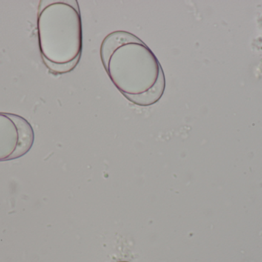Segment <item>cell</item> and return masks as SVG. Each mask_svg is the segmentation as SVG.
Listing matches in <instances>:
<instances>
[{
    "mask_svg": "<svg viewBox=\"0 0 262 262\" xmlns=\"http://www.w3.org/2000/svg\"><path fill=\"white\" fill-rule=\"evenodd\" d=\"M100 52L109 78L130 103L150 106L160 101L166 89L164 72L140 38L127 31H115L104 38Z\"/></svg>",
    "mask_w": 262,
    "mask_h": 262,
    "instance_id": "6da1fadb",
    "label": "cell"
},
{
    "mask_svg": "<svg viewBox=\"0 0 262 262\" xmlns=\"http://www.w3.org/2000/svg\"><path fill=\"white\" fill-rule=\"evenodd\" d=\"M118 262H128V261H118Z\"/></svg>",
    "mask_w": 262,
    "mask_h": 262,
    "instance_id": "277c9868",
    "label": "cell"
},
{
    "mask_svg": "<svg viewBox=\"0 0 262 262\" xmlns=\"http://www.w3.org/2000/svg\"><path fill=\"white\" fill-rule=\"evenodd\" d=\"M43 62L54 75L69 73L81 59L82 21L77 0H42L37 19Z\"/></svg>",
    "mask_w": 262,
    "mask_h": 262,
    "instance_id": "7a4b0ae2",
    "label": "cell"
},
{
    "mask_svg": "<svg viewBox=\"0 0 262 262\" xmlns=\"http://www.w3.org/2000/svg\"><path fill=\"white\" fill-rule=\"evenodd\" d=\"M34 141L33 128L26 118L0 112V162L24 156L32 149Z\"/></svg>",
    "mask_w": 262,
    "mask_h": 262,
    "instance_id": "3957f363",
    "label": "cell"
}]
</instances>
